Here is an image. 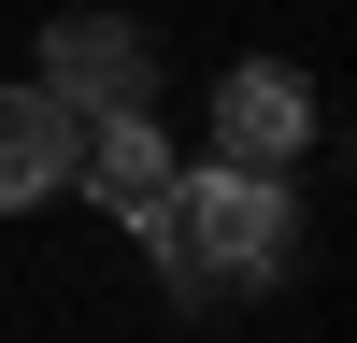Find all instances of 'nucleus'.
Segmentation results:
<instances>
[{
	"instance_id": "1",
	"label": "nucleus",
	"mask_w": 357,
	"mask_h": 343,
	"mask_svg": "<svg viewBox=\"0 0 357 343\" xmlns=\"http://www.w3.org/2000/svg\"><path fill=\"white\" fill-rule=\"evenodd\" d=\"M143 243H158L172 286H272L286 272V186L272 172H172L158 215H143Z\"/></svg>"
},
{
	"instance_id": "2",
	"label": "nucleus",
	"mask_w": 357,
	"mask_h": 343,
	"mask_svg": "<svg viewBox=\"0 0 357 343\" xmlns=\"http://www.w3.org/2000/svg\"><path fill=\"white\" fill-rule=\"evenodd\" d=\"M29 86H57L72 114H129L143 86H158V43H143L129 15H57V29H43V72H29Z\"/></svg>"
},
{
	"instance_id": "3",
	"label": "nucleus",
	"mask_w": 357,
	"mask_h": 343,
	"mask_svg": "<svg viewBox=\"0 0 357 343\" xmlns=\"http://www.w3.org/2000/svg\"><path fill=\"white\" fill-rule=\"evenodd\" d=\"M301 143H314V86L286 72V57H243V72L215 86V158L229 172H286Z\"/></svg>"
},
{
	"instance_id": "4",
	"label": "nucleus",
	"mask_w": 357,
	"mask_h": 343,
	"mask_svg": "<svg viewBox=\"0 0 357 343\" xmlns=\"http://www.w3.org/2000/svg\"><path fill=\"white\" fill-rule=\"evenodd\" d=\"M72 186H86V200H114V215L143 229V215H158V186H172L158 114H143V100H129V114H72Z\"/></svg>"
},
{
	"instance_id": "5",
	"label": "nucleus",
	"mask_w": 357,
	"mask_h": 343,
	"mask_svg": "<svg viewBox=\"0 0 357 343\" xmlns=\"http://www.w3.org/2000/svg\"><path fill=\"white\" fill-rule=\"evenodd\" d=\"M43 186H72V100L57 86H0V215H29Z\"/></svg>"
}]
</instances>
